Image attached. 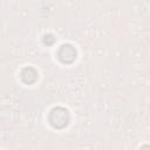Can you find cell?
Returning <instances> with one entry per match:
<instances>
[{"label":"cell","mask_w":150,"mask_h":150,"mask_svg":"<svg viewBox=\"0 0 150 150\" xmlns=\"http://www.w3.org/2000/svg\"><path fill=\"white\" fill-rule=\"evenodd\" d=\"M52 116H55L54 117H50V122L54 127H57V128H61L63 125L67 124L68 122V114H67V110H63V109H55L53 112H52Z\"/></svg>","instance_id":"1"}]
</instances>
